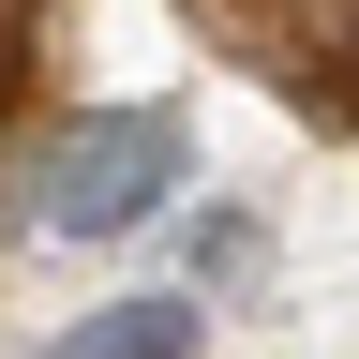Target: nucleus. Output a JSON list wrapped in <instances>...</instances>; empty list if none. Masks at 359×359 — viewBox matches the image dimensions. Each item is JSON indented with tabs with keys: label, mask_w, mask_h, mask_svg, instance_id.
<instances>
[{
	"label": "nucleus",
	"mask_w": 359,
	"mask_h": 359,
	"mask_svg": "<svg viewBox=\"0 0 359 359\" xmlns=\"http://www.w3.org/2000/svg\"><path fill=\"white\" fill-rule=\"evenodd\" d=\"M45 359H195V299H105V314H75Z\"/></svg>",
	"instance_id": "nucleus-2"
},
{
	"label": "nucleus",
	"mask_w": 359,
	"mask_h": 359,
	"mask_svg": "<svg viewBox=\"0 0 359 359\" xmlns=\"http://www.w3.org/2000/svg\"><path fill=\"white\" fill-rule=\"evenodd\" d=\"M180 195V105H90L60 150H45V224L60 240H120Z\"/></svg>",
	"instance_id": "nucleus-1"
}]
</instances>
